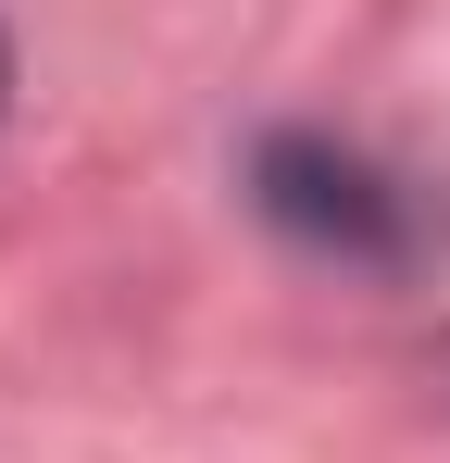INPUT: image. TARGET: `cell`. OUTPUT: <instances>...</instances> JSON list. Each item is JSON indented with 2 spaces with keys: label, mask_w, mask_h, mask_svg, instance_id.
I'll return each instance as SVG.
<instances>
[{
  "label": "cell",
  "mask_w": 450,
  "mask_h": 463,
  "mask_svg": "<svg viewBox=\"0 0 450 463\" xmlns=\"http://www.w3.org/2000/svg\"><path fill=\"white\" fill-rule=\"evenodd\" d=\"M250 201H263L288 238L338 250V263H400V250H413V213H400V188H388L363 151H338V138H300V126L250 151Z\"/></svg>",
  "instance_id": "6da1fadb"
},
{
  "label": "cell",
  "mask_w": 450,
  "mask_h": 463,
  "mask_svg": "<svg viewBox=\"0 0 450 463\" xmlns=\"http://www.w3.org/2000/svg\"><path fill=\"white\" fill-rule=\"evenodd\" d=\"M0 88H13V51H0Z\"/></svg>",
  "instance_id": "7a4b0ae2"
}]
</instances>
